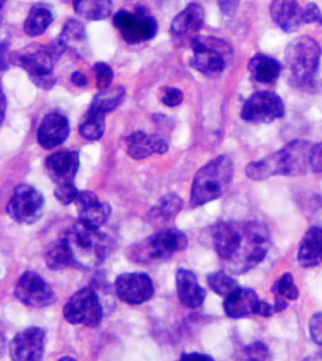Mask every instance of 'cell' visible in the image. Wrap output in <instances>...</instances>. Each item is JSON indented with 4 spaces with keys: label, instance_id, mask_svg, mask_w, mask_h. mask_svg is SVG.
Wrapping results in <instances>:
<instances>
[{
    "label": "cell",
    "instance_id": "cell-6",
    "mask_svg": "<svg viewBox=\"0 0 322 361\" xmlns=\"http://www.w3.org/2000/svg\"><path fill=\"white\" fill-rule=\"evenodd\" d=\"M189 245V239L183 231L172 228L164 229L148 237L131 250L134 262L148 263L166 259L178 252L184 251Z\"/></svg>",
    "mask_w": 322,
    "mask_h": 361
},
{
    "label": "cell",
    "instance_id": "cell-45",
    "mask_svg": "<svg viewBox=\"0 0 322 361\" xmlns=\"http://www.w3.org/2000/svg\"><path fill=\"white\" fill-rule=\"evenodd\" d=\"M153 144L154 153L163 155L169 151V144H167L166 140L161 138V137L153 135Z\"/></svg>",
    "mask_w": 322,
    "mask_h": 361
},
{
    "label": "cell",
    "instance_id": "cell-7",
    "mask_svg": "<svg viewBox=\"0 0 322 361\" xmlns=\"http://www.w3.org/2000/svg\"><path fill=\"white\" fill-rule=\"evenodd\" d=\"M103 306L93 288L78 290L64 307V317L69 324L95 329L102 323Z\"/></svg>",
    "mask_w": 322,
    "mask_h": 361
},
{
    "label": "cell",
    "instance_id": "cell-12",
    "mask_svg": "<svg viewBox=\"0 0 322 361\" xmlns=\"http://www.w3.org/2000/svg\"><path fill=\"white\" fill-rule=\"evenodd\" d=\"M16 298L25 306L42 309L55 302V293L39 274L27 271L20 276L15 290Z\"/></svg>",
    "mask_w": 322,
    "mask_h": 361
},
{
    "label": "cell",
    "instance_id": "cell-5",
    "mask_svg": "<svg viewBox=\"0 0 322 361\" xmlns=\"http://www.w3.org/2000/svg\"><path fill=\"white\" fill-rule=\"evenodd\" d=\"M10 63L27 72L30 81L36 87L49 91L55 86L53 74L55 61L47 47L40 43H32L11 53Z\"/></svg>",
    "mask_w": 322,
    "mask_h": 361
},
{
    "label": "cell",
    "instance_id": "cell-26",
    "mask_svg": "<svg viewBox=\"0 0 322 361\" xmlns=\"http://www.w3.org/2000/svg\"><path fill=\"white\" fill-rule=\"evenodd\" d=\"M75 13L90 21L108 18L114 10L112 0H73Z\"/></svg>",
    "mask_w": 322,
    "mask_h": 361
},
{
    "label": "cell",
    "instance_id": "cell-42",
    "mask_svg": "<svg viewBox=\"0 0 322 361\" xmlns=\"http://www.w3.org/2000/svg\"><path fill=\"white\" fill-rule=\"evenodd\" d=\"M309 162L314 173H322V142L314 144L311 147Z\"/></svg>",
    "mask_w": 322,
    "mask_h": 361
},
{
    "label": "cell",
    "instance_id": "cell-14",
    "mask_svg": "<svg viewBox=\"0 0 322 361\" xmlns=\"http://www.w3.org/2000/svg\"><path fill=\"white\" fill-rule=\"evenodd\" d=\"M203 8L198 4H191L173 19L170 35L178 46H193L198 40V33L204 24Z\"/></svg>",
    "mask_w": 322,
    "mask_h": 361
},
{
    "label": "cell",
    "instance_id": "cell-20",
    "mask_svg": "<svg viewBox=\"0 0 322 361\" xmlns=\"http://www.w3.org/2000/svg\"><path fill=\"white\" fill-rule=\"evenodd\" d=\"M178 298L183 306L196 310L203 306L206 290L198 284L197 276L192 271L180 268L176 273Z\"/></svg>",
    "mask_w": 322,
    "mask_h": 361
},
{
    "label": "cell",
    "instance_id": "cell-8",
    "mask_svg": "<svg viewBox=\"0 0 322 361\" xmlns=\"http://www.w3.org/2000/svg\"><path fill=\"white\" fill-rule=\"evenodd\" d=\"M44 198L41 192L29 184L16 186L6 212L11 219L20 225L30 226L38 222L43 216Z\"/></svg>",
    "mask_w": 322,
    "mask_h": 361
},
{
    "label": "cell",
    "instance_id": "cell-46",
    "mask_svg": "<svg viewBox=\"0 0 322 361\" xmlns=\"http://www.w3.org/2000/svg\"><path fill=\"white\" fill-rule=\"evenodd\" d=\"M180 360H201V361H213L214 358L210 357L208 355L201 354L198 352L186 353L183 352L181 354Z\"/></svg>",
    "mask_w": 322,
    "mask_h": 361
},
{
    "label": "cell",
    "instance_id": "cell-27",
    "mask_svg": "<svg viewBox=\"0 0 322 361\" xmlns=\"http://www.w3.org/2000/svg\"><path fill=\"white\" fill-rule=\"evenodd\" d=\"M53 20H54V16H53L52 10L47 5L36 4L30 9L25 21V32L30 37H37L44 35Z\"/></svg>",
    "mask_w": 322,
    "mask_h": 361
},
{
    "label": "cell",
    "instance_id": "cell-11",
    "mask_svg": "<svg viewBox=\"0 0 322 361\" xmlns=\"http://www.w3.org/2000/svg\"><path fill=\"white\" fill-rule=\"evenodd\" d=\"M193 47V57L190 64L193 68L206 75H217L226 67V56L229 47L218 40H201L198 38Z\"/></svg>",
    "mask_w": 322,
    "mask_h": 361
},
{
    "label": "cell",
    "instance_id": "cell-37",
    "mask_svg": "<svg viewBox=\"0 0 322 361\" xmlns=\"http://www.w3.org/2000/svg\"><path fill=\"white\" fill-rule=\"evenodd\" d=\"M78 190L74 183L64 184V185L56 186L54 195L56 200L64 206L74 203L78 195Z\"/></svg>",
    "mask_w": 322,
    "mask_h": 361
},
{
    "label": "cell",
    "instance_id": "cell-47",
    "mask_svg": "<svg viewBox=\"0 0 322 361\" xmlns=\"http://www.w3.org/2000/svg\"><path fill=\"white\" fill-rule=\"evenodd\" d=\"M274 296H275V304H274L273 306L274 312H275V313L285 312L288 307V303L287 301L285 300V298L280 295L279 293H274Z\"/></svg>",
    "mask_w": 322,
    "mask_h": 361
},
{
    "label": "cell",
    "instance_id": "cell-30",
    "mask_svg": "<svg viewBox=\"0 0 322 361\" xmlns=\"http://www.w3.org/2000/svg\"><path fill=\"white\" fill-rule=\"evenodd\" d=\"M126 96L124 87L117 86L110 90L100 92L92 100L89 111L96 113L107 114L116 110L122 104Z\"/></svg>",
    "mask_w": 322,
    "mask_h": 361
},
{
    "label": "cell",
    "instance_id": "cell-49",
    "mask_svg": "<svg viewBox=\"0 0 322 361\" xmlns=\"http://www.w3.org/2000/svg\"><path fill=\"white\" fill-rule=\"evenodd\" d=\"M8 47H9V44H8L7 41L2 42L1 44V68L2 70H6V66H5V55H6V52H8Z\"/></svg>",
    "mask_w": 322,
    "mask_h": 361
},
{
    "label": "cell",
    "instance_id": "cell-39",
    "mask_svg": "<svg viewBox=\"0 0 322 361\" xmlns=\"http://www.w3.org/2000/svg\"><path fill=\"white\" fill-rule=\"evenodd\" d=\"M268 354L270 352H268V346L261 341H256V343L249 344L245 347V355L249 360H266Z\"/></svg>",
    "mask_w": 322,
    "mask_h": 361
},
{
    "label": "cell",
    "instance_id": "cell-23",
    "mask_svg": "<svg viewBox=\"0 0 322 361\" xmlns=\"http://www.w3.org/2000/svg\"><path fill=\"white\" fill-rule=\"evenodd\" d=\"M259 301L257 293L249 288H239L227 296L223 303L224 312L229 318L240 319L254 313Z\"/></svg>",
    "mask_w": 322,
    "mask_h": 361
},
{
    "label": "cell",
    "instance_id": "cell-21",
    "mask_svg": "<svg viewBox=\"0 0 322 361\" xmlns=\"http://www.w3.org/2000/svg\"><path fill=\"white\" fill-rule=\"evenodd\" d=\"M270 11L274 23L282 32H295L302 23V10L298 0H273Z\"/></svg>",
    "mask_w": 322,
    "mask_h": 361
},
{
    "label": "cell",
    "instance_id": "cell-40",
    "mask_svg": "<svg viewBox=\"0 0 322 361\" xmlns=\"http://www.w3.org/2000/svg\"><path fill=\"white\" fill-rule=\"evenodd\" d=\"M302 22L304 24H318L322 26V13L318 5L310 2L302 10Z\"/></svg>",
    "mask_w": 322,
    "mask_h": 361
},
{
    "label": "cell",
    "instance_id": "cell-3",
    "mask_svg": "<svg viewBox=\"0 0 322 361\" xmlns=\"http://www.w3.org/2000/svg\"><path fill=\"white\" fill-rule=\"evenodd\" d=\"M321 49L311 36L304 35L294 39L285 55V66L288 81L297 88L310 90L316 86Z\"/></svg>",
    "mask_w": 322,
    "mask_h": 361
},
{
    "label": "cell",
    "instance_id": "cell-48",
    "mask_svg": "<svg viewBox=\"0 0 322 361\" xmlns=\"http://www.w3.org/2000/svg\"><path fill=\"white\" fill-rule=\"evenodd\" d=\"M71 81L77 87H85L88 85V78L85 74L80 72H74L71 75Z\"/></svg>",
    "mask_w": 322,
    "mask_h": 361
},
{
    "label": "cell",
    "instance_id": "cell-15",
    "mask_svg": "<svg viewBox=\"0 0 322 361\" xmlns=\"http://www.w3.org/2000/svg\"><path fill=\"white\" fill-rule=\"evenodd\" d=\"M46 332L38 326L22 330L13 337L9 345L10 357L15 361L43 360Z\"/></svg>",
    "mask_w": 322,
    "mask_h": 361
},
{
    "label": "cell",
    "instance_id": "cell-41",
    "mask_svg": "<svg viewBox=\"0 0 322 361\" xmlns=\"http://www.w3.org/2000/svg\"><path fill=\"white\" fill-rule=\"evenodd\" d=\"M311 338L318 345H322V312H316L309 323Z\"/></svg>",
    "mask_w": 322,
    "mask_h": 361
},
{
    "label": "cell",
    "instance_id": "cell-25",
    "mask_svg": "<svg viewBox=\"0 0 322 361\" xmlns=\"http://www.w3.org/2000/svg\"><path fill=\"white\" fill-rule=\"evenodd\" d=\"M61 44L66 49L72 50L78 56H83L88 51V35L85 26L80 22L70 19L61 30L60 35Z\"/></svg>",
    "mask_w": 322,
    "mask_h": 361
},
{
    "label": "cell",
    "instance_id": "cell-34",
    "mask_svg": "<svg viewBox=\"0 0 322 361\" xmlns=\"http://www.w3.org/2000/svg\"><path fill=\"white\" fill-rule=\"evenodd\" d=\"M207 283L213 292L225 298L240 288L238 282L223 271L209 274Z\"/></svg>",
    "mask_w": 322,
    "mask_h": 361
},
{
    "label": "cell",
    "instance_id": "cell-38",
    "mask_svg": "<svg viewBox=\"0 0 322 361\" xmlns=\"http://www.w3.org/2000/svg\"><path fill=\"white\" fill-rule=\"evenodd\" d=\"M161 102L165 106L169 108L177 107L184 100V94L180 89L175 87H164L161 91Z\"/></svg>",
    "mask_w": 322,
    "mask_h": 361
},
{
    "label": "cell",
    "instance_id": "cell-9",
    "mask_svg": "<svg viewBox=\"0 0 322 361\" xmlns=\"http://www.w3.org/2000/svg\"><path fill=\"white\" fill-rule=\"evenodd\" d=\"M114 25L124 41L130 44L150 41L158 32L157 21L144 8H137L134 13L119 11L114 16Z\"/></svg>",
    "mask_w": 322,
    "mask_h": 361
},
{
    "label": "cell",
    "instance_id": "cell-4",
    "mask_svg": "<svg viewBox=\"0 0 322 361\" xmlns=\"http://www.w3.org/2000/svg\"><path fill=\"white\" fill-rule=\"evenodd\" d=\"M234 176V164L228 155L207 162L196 173L190 194V205L197 208L217 200L228 191Z\"/></svg>",
    "mask_w": 322,
    "mask_h": 361
},
{
    "label": "cell",
    "instance_id": "cell-2",
    "mask_svg": "<svg viewBox=\"0 0 322 361\" xmlns=\"http://www.w3.org/2000/svg\"><path fill=\"white\" fill-rule=\"evenodd\" d=\"M64 239L71 254L72 265L83 271L99 267L114 248V240L108 234L80 220L67 231Z\"/></svg>",
    "mask_w": 322,
    "mask_h": 361
},
{
    "label": "cell",
    "instance_id": "cell-31",
    "mask_svg": "<svg viewBox=\"0 0 322 361\" xmlns=\"http://www.w3.org/2000/svg\"><path fill=\"white\" fill-rule=\"evenodd\" d=\"M128 144L127 154L131 159H145L153 155V135H148L143 131H136L126 137Z\"/></svg>",
    "mask_w": 322,
    "mask_h": 361
},
{
    "label": "cell",
    "instance_id": "cell-19",
    "mask_svg": "<svg viewBox=\"0 0 322 361\" xmlns=\"http://www.w3.org/2000/svg\"><path fill=\"white\" fill-rule=\"evenodd\" d=\"M70 125L64 114L53 111L47 114L41 121L37 131V141L41 147L46 150L64 144L68 138Z\"/></svg>",
    "mask_w": 322,
    "mask_h": 361
},
{
    "label": "cell",
    "instance_id": "cell-24",
    "mask_svg": "<svg viewBox=\"0 0 322 361\" xmlns=\"http://www.w3.org/2000/svg\"><path fill=\"white\" fill-rule=\"evenodd\" d=\"M248 69L254 80L263 84L275 83L282 71L281 64L275 59L262 53L251 59Z\"/></svg>",
    "mask_w": 322,
    "mask_h": 361
},
{
    "label": "cell",
    "instance_id": "cell-33",
    "mask_svg": "<svg viewBox=\"0 0 322 361\" xmlns=\"http://www.w3.org/2000/svg\"><path fill=\"white\" fill-rule=\"evenodd\" d=\"M46 263L47 267L53 271L64 270L72 265L71 254H70L64 238L55 243L52 247L47 252Z\"/></svg>",
    "mask_w": 322,
    "mask_h": 361
},
{
    "label": "cell",
    "instance_id": "cell-29",
    "mask_svg": "<svg viewBox=\"0 0 322 361\" xmlns=\"http://www.w3.org/2000/svg\"><path fill=\"white\" fill-rule=\"evenodd\" d=\"M183 209V200L175 192L165 195L159 202L151 209L150 219L154 222L165 224L174 219Z\"/></svg>",
    "mask_w": 322,
    "mask_h": 361
},
{
    "label": "cell",
    "instance_id": "cell-13",
    "mask_svg": "<svg viewBox=\"0 0 322 361\" xmlns=\"http://www.w3.org/2000/svg\"><path fill=\"white\" fill-rule=\"evenodd\" d=\"M114 292L123 303L141 305L154 295L153 279L142 272L121 274L114 282Z\"/></svg>",
    "mask_w": 322,
    "mask_h": 361
},
{
    "label": "cell",
    "instance_id": "cell-35",
    "mask_svg": "<svg viewBox=\"0 0 322 361\" xmlns=\"http://www.w3.org/2000/svg\"><path fill=\"white\" fill-rule=\"evenodd\" d=\"M273 293H279L280 295L291 301L297 300L299 296L298 287L296 286L293 276L290 273H285L274 283Z\"/></svg>",
    "mask_w": 322,
    "mask_h": 361
},
{
    "label": "cell",
    "instance_id": "cell-18",
    "mask_svg": "<svg viewBox=\"0 0 322 361\" xmlns=\"http://www.w3.org/2000/svg\"><path fill=\"white\" fill-rule=\"evenodd\" d=\"M78 219L86 225L100 228L108 222L111 216L112 208L110 204L100 202L97 195L91 191L78 192L75 200Z\"/></svg>",
    "mask_w": 322,
    "mask_h": 361
},
{
    "label": "cell",
    "instance_id": "cell-50",
    "mask_svg": "<svg viewBox=\"0 0 322 361\" xmlns=\"http://www.w3.org/2000/svg\"><path fill=\"white\" fill-rule=\"evenodd\" d=\"M6 108H7V102H6V97H5L4 93H2V99H1V109H2V113H1V121H4V117L5 114H6Z\"/></svg>",
    "mask_w": 322,
    "mask_h": 361
},
{
    "label": "cell",
    "instance_id": "cell-32",
    "mask_svg": "<svg viewBox=\"0 0 322 361\" xmlns=\"http://www.w3.org/2000/svg\"><path fill=\"white\" fill-rule=\"evenodd\" d=\"M106 128L105 114L89 111L80 125V134L88 141H97L105 134Z\"/></svg>",
    "mask_w": 322,
    "mask_h": 361
},
{
    "label": "cell",
    "instance_id": "cell-28",
    "mask_svg": "<svg viewBox=\"0 0 322 361\" xmlns=\"http://www.w3.org/2000/svg\"><path fill=\"white\" fill-rule=\"evenodd\" d=\"M246 176L251 180H265L274 176H282L281 164L278 151L260 159L253 161L245 168Z\"/></svg>",
    "mask_w": 322,
    "mask_h": 361
},
{
    "label": "cell",
    "instance_id": "cell-16",
    "mask_svg": "<svg viewBox=\"0 0 322 361\" xmlns=\"http://www.w3.org/2000/svg\"><path fill=\"white\" fill-rule=\"evenodd\" d=\"M312 144L306 140L296 139L278 151L282 176H299L310 168V151Z\"/></svg>",
    "mask_w": 322,
    "mask_h": 361
},
{
    "label": "cell",
    "instance_id": "cell-52",
    "mask_svg": "<svg viewBox=\"0 0 322 361\" xmlns=\"http://www.w3.org/2000/svg\"><path fill=\"white\" fill-rule=\"evenodd\" d=\"M7 0H1V6L4 7L5 4H6Z\"/></svg>",
    "mask_w": 322,
    "mask_h": 361
},
{
    "label": "cell",
    "instance_id": "cell-17",
    "mask_svg": "<svg viewBox=\"0 0 322 361\" xmlns=\"http://www.w3.org/2000/svg\"><path fill=\"white\" fill-rule=\"evenodd\" d=\"M80 167V155L77 151H58L49 155L44 161L49 178L56 186L74 183Z\"/></svg>",
    "mask_w": 322,
    "mask_h": 361
},
{
    "label": "cell",
    "instance_id": "cell-51",
    "mask_svg": "<svg viewBox=\"0 0 322 361\" xmlns=\"http://www.w3.org/2000/svg\"><path fill=\"white\" fill-rule=\"evenodd\" d=\"M60 360H76V358H73L69 357V355H66V357H61Z\"/></svg>",
    "mask_w": 322,
    "mask_h": 361
},
{
    "label": "cell",
    "instance_id": "cell-36",
    "mask_svg": "<svg viewBox=\"0 0 322 361\" xmlns=\"http://www.w3.org/2000/svg\"><path fill=\"white\" fill-rule=\"evenodd\" d=\"M93 69L96 77L97 89L102 92L110 88L114 80V72L111 66L103 61H97L94 64Z\"/></svg>",
    "mask_w": 322,
    "mask_h": 361
},
{
    "label": "cell",
    "instance_id": "cell-10",
    "mask_svg": "<svg viewBox=\"0 0 322 361\" xmlns=\"http://www.w3.org/2000/svg\"><path fill=\"white\" fill-rule=\"evenodd\" d=\"M240 116L245 122L270 124L285 116V103L273 92H258L246 100Z\"/></svg>",
    "mask_w": 322,
    "mask_h": 361
},
{
    "label": "cell",
    "instance_id": "cell-43",
    "mask_svg": "<svg viewBox=\"0 0 322 361\" xmlns=\"http://www.w3.org/2000/svg\"><path fill=\"white\" fill-rule=\"evenodd\" d=\"M218 7L223 15L232 16L239 7L240 0H217Z\"/></svg>",
    "mask_w": 322,
    "mask_h": 361
},
{
    "label": "cell",
    "instance_id": "cell-44",
    "mask_svg": "<svg viewBox=\"0 0 322 361\" xmlns=\"http://www.w3.org/2000/svg\"><path fill=\"white\" fill-rule=\"evenodd\" d=\"M254 314L261 316V317L270 318L273 317L274 313V307L266 301L257 302L254 310Z\"/></svg>",
    "mask_w": 322,
    "mask_h": 361
},
{
    "label": "cell",
    "instance_id": "cell-22",
    "mask_svg": "<svg viewBox=\"0 0 322 361\" xmlns=\"http://www.w3.org/2000/svg\"><path fill=\"white\" fill-rule=\"evenodd\" d=\"M297 260L304 269L316 267L322 263V228L308 229L299 243Z\"/></svg>",
    "mask_w": 322,
    "mask_h": 361
},
{
    "label": "cell",
    "instance_id": "cell-1",
    "mask_svg": "<svg viewBox=\"0 0 322 361\" xmlns=\"http://www.w3.org/2000/svg\"><path fill=\"white\" fill-rule=\"evenodd\" d=\"M209 237L227 269L234 275L249 272L267 257L270 231L257 221H220L209 229Z\"/></svg>",
    "mask_w": 322,
    "mask_h": 361
}]
</instances>
